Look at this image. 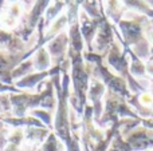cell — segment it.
<instances>
[{"mask_svg":"<svg viewBox=\"0 0 153 151\" xmlns=\"http://www.w3.org/2000/svg\"><path fill=\"white\" fill-rule=\"evenodd\" d=\"M141 100H143V103L148 104V103H151V102H152V98L149 95H143V96H141Z\"/></svg>","mask_w":153,"mask_h":151,"instance_id":"6da1fadb","label":"cell"}]
</instances>
